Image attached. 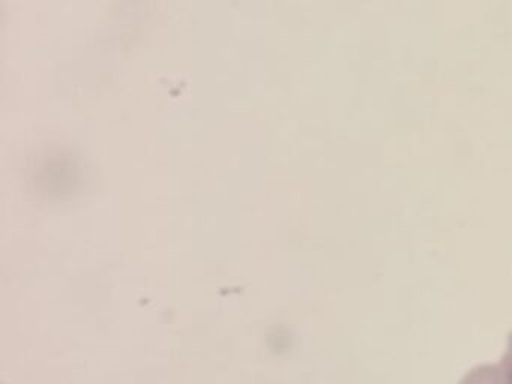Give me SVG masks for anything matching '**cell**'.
<instances>
[{"label": "cell", "instance_id": "1", "mask_svg": "<svg viewBox=\"0 0 512 384\" xmlns=\"http://www.w3.org/2000/svg\"><path fill=\"white\" fill-rule=\"evenodd\" d=\"M460 384H511L502 365H482L470 371Z\"/></svg>", "mask_w": 512, "mask_h": 384}, {"label": "cell", "instance_id": "2", "mask_svg": "<svg viewBox=\"0 0 512 384\" xmlns=\"http://www.w3.org/2000/svg\"><path fill=\"white\" fill-rule=\"evenodd\" d=\"M500 365L505 369L506 375H508L509 381H511L512 384V335L509 336L508 350H506Z\"/></svg>", "mask_w": 512, "mask_h": 384}]
</instances>
